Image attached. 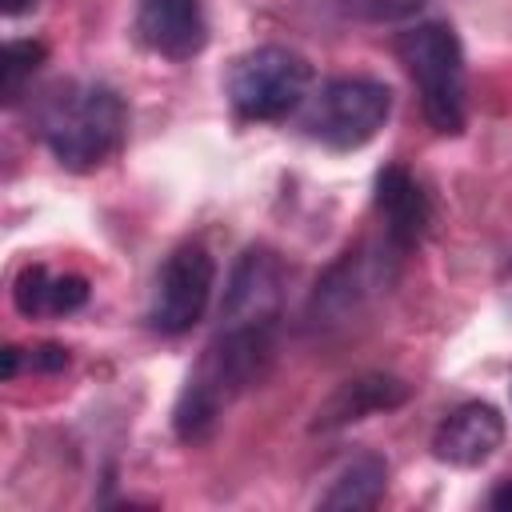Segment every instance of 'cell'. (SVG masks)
Segmentation results:
<instances>
[{"label":"cell","mask_w":512,"mask_h":512,"mask_svg":"<svg viewBox=\"0 0 512 512\" xmlns=\"http://www.w3.org/2000/svg\"><path fill=\"white\" fill-rule=\"evenodd\" d=\"M276 352V320H224L212 344L192 364L176 408L172 428L184 444H200L212 436L220 416L268 372Z\"/></svg>","instance_id":"6da1fadb"},{"label":"cell","mask_w":512,"mask_h":512,"mask_svg":"<svg viewBox=\"0 0 512 512\" xmlns=\"http://www.w3.org/2000/svg\"><path fill=\"white\" fill-rule=\"evenodd\" d=\"M36 132L68 172H92L124 140V100L96 80L56 84L36 112Z\"/></svg>","instance_id":"7a4b0ae2"},{"label":"cell","mask_w":512,"mask_h":512,"mask_svg":"<svg viewBox=\"0 0 512 512\" xmlns=\"http://www.w3.org/2000/svg\"><path fill=\"white\" fill-rule=\"evenodd\" d=\"M396 52L420 92L424 120L440 136H456L468 116V76H464L460 36L440 20H424L400 32Z\"/></svg>","instance_id":"3957f363"},{"label":"cell","mask_w":512,"mask_h":512,"mask_svg":"<svg viewBox=\"0 0 512 512\" xmlns=\"http://www.w3.org/2000/svg\"><path fill=\"white\" fill-rule=\"evenodd\" d=\"M224 88L244 120H280L308 100L312 64L284 44H260L232 60Z\"/></svg>","instance_id":"277c9868"},{"label":"cell","mask_w":512,"mask_h":512,"mask_svg":"<svg viewBox=\"0 0 512 512\" xmlns=\"http://www.w3.org/2000/svg\"><path fill=\"white\" fill-rule=\"evenodd\" d=\"M388 112H392L388 84L372 76H336L320 84L316 96L304 100L300 128L336 152H352V148H364L384 128Z\"/></svg>","instance_id":"5b68a950"},{"label":"cell","mask_w":512,"mask_h":512,"mask_svg":"<svg viewBox=\"0 0 512 512\" xmlns=\"http://www.w3.org/2000/svg\"><path fill=\"white\" fill-rule=\"evenodd\" d=\"M216 288V264L208 256L204 244H180L168 252V260L156 272L152 284V300H148V328L164 332V336H180L188 332Z\"/></svg>","instance_id":"8992f818"},{"label":"cell","mask_w":512,"mask_h":512,"mask_svg":"<svg viewBox=\"0 0 512 512\" xmlns=\"http://www.w3.org/2000/svg\"><path fill=\"white\" fill-rule=\"evenodd\" d=\"M500 444H504V416L484 400L452 408L432 432V456L452 468H480L484 460H492Z\"/></svg>","instance_id":"52a82bcc"},{"label":"cell","mask_w":512,"mask_h":512,"mask_svg":"<svg viewBox=\"0 0 512 512\" xmlns=\"http://www.w3.org/2000/svg\"><path fill=\"white\" fill-rule=\"evenodd\" d=\"M136 36L168 60H188L204 48L208 24L200 0H136Z\"/></svg>","instance_id":"ba28073f"},{"label":"cell","mask_w":512,"mask_h":512,"mask_svg":"<svg viewBox=\"0 0 512 512\" xmlns=\"http://www.w3.org/2000/svg\"><path fill=\"white\" fill-rule=\"evenodd\" d=\"M376 212L384 220V240L392 252L416 248L432 220L428 196L404 164H384L376 172Z\"/></svg>","instance_id":"9c48e42d"},{"label":"cell","mask_w":512,"mask_h":512,"mask_svg":"<svg viewBox=\"0 0 512 512\" xmlns=\"http://www.w3.org/2000/svg\"><path fill=\"white\" fill-rule=\"evenodd\" d=\"M280 284H284V268L276 260V252L268 248H248L224 288V304H220V320H276L280 312Z\"/></svg>","instance_id":"30bf717a"},{"label":"cell","mask_w":512,"mask_h":512,"mask_svg":"<svg viewBox=\"0 0 512 512\" xmlns=\"http://www.w3.org/2000/svg\"><path fill=\"white\" fill-rule=\"evenodd\" d=\"M408 396H412V388H408L400 376H388V372H364V376H352V380L336 384V392L316 408L312 428H316V432L348 428V424L368 420V416H376V412H392V408H400Z\"/></svg>","instance_id":"8fae6325"},{"label":"cell","mask_w":512,"mask_h":512,"mask_svg":"<svg viewBox=\"0 0 512 512\" xmlns=\"http://www.w3.org/2000/svg\"><path fill=\"white\" fill-rule=\"evenodd\" d=\"M16 312L36 320V316H68L84 308L88 300V280L76 272H48L44 264H28L16 284H12Z\"/></svg>","instance_id":"7c38bea8"},{"label":"cell","mask_w":512,"mask_h":512,"mask_svg":"<svg viewBox=\"0 0 512 512\" xmlns=\"http://www.w3.org/2000/svg\"><path fill=\"white\" fill-rule=\"evenodd\" d=\"M388 488V464L376 452L356 456L344 464L332 480V488L320 496V508H372Z\"/></svg>","instance_id":"4fadbf2b"},{"label":"cell","mask_w":512,"mask_h":512,"mask_svg":"<svg viewBox=\"0 0 512 512\" xmlns=\"http://www.w3.org/2000/svg\"><path fill=\"white\" fill-rule=\"evenodd\" d=\"M44 56H48V48L40 40H8L4 44V56H0V96H4V104H16L24 96V84L44 64Z\"/></svg>","instance_id":"5bb4252c"},{"label":"cell","mask_w":512,"mask_h":512,"mask_svg":"<svg viewBox=\"0 0 512 512\" xmlns=\"http://www.w3.org/2000/svg\"><path fill=\"white\" fill-rule=\"evenodd\" d=\"M344 16L352 20H368V24H392V20H408L424 8V0H332Z\"/></svg>","instance_id":"9a60e30c"},{"label":"cell","mask_w":512,"mask_h":512,"mask_svg":"<svg viewBox=\"0 0 512 512\" xmlns=\"http://www.w3.org/2000/svg\"><path fill=\"white\" fill-rule=\"evenodd\" d=\"M20 364H28L32 372H60L68 368V348L60 344H40V348H20Z\"/></svg>","instance_id":"2e32d148"},{"label":"cell","mask_w":512,"mask_h":512,"mask_svg":"<svg viewBox=\"0 0 512 512\" xmlns=\"http://www.w3.org/2000/svg\"><path fill=\"white\" fill-rule=\"evenodd\" d=\"M492 508H512V480L492 492Z\"/></svg>","instance_id":"e0dca14e"},{"label":"cell","mask_w":512,"mask_h":512,"mask_svg":"<svg viewBox=\"0 0 512 512\" xmlns=\"http://www.w3.org/2000/svg\"><path fill=\"white\" fill-rule=\"evenodd\" d=\"M36 0H0V8H4V16H20V12H28Z\"/></svg>","instance_id":"ac0fdd59"}]
</instances>
